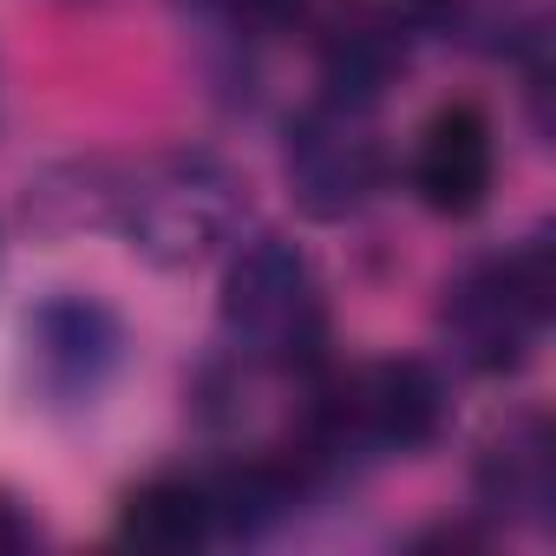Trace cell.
Instances as JSON below:
<instances>
[{"mask_svg":"<svg viewBox=\"0 0 556 556\" xmlns=\"http://www.w3.org/2000/svg\"><path fill=\"white\" fill-rule=\"evenodd\" d=\"M229 328L242 341H255L262 354H308V341L321 334V308H315V289H308V268L289 255V249H249L229 275V302H223Z\"/></svg>","mask_w":556,"mask_h":556,"instance_id":"cell-1","label":"cell"},{"mask_svg":"<svg viewBox=\"0 0 556 556\" xmlns=\"http://www.w3.org/2000/svg\"><path fill=\"white\" fill-rule=\"evenodd\" d=\"M334 419L380 445H426L439 432V380L419 361H380L334 393Z\"/></svg>","mask_w":556,"mask_h":556,"instance_id":"cell-2","label":"cell"},{"mask_svg":"<svg viewBox=\"0 0 556 556\" xmlns=\"http://www.w3.org/2000/svg\"><path fill=\"white\" fill-rule=\"evenodd\" d=\"M413 184L445 216H465V210L484 203V190H491V125H484L478 105H445L426 125L419 157H413Z\"/></svg>","mask_w":556,"mask_h":556,"instance_id":"cell-3","label":"cell"},{"mask_svg":"<svg viewBox=\"0 0 556 556\" xmlns=\"http://www.w3.org/2000/svg\"><path fill=\"white\" fill-rule=\"evenodd\" d=\"M118 530L138 549L177 556V549H197L216 530V510H210V491L203 484H190V478H151L144 491L125 497V523Z\"/></svg>","mask_w":556,"mask_h":556,"instance_id":"cell-4","label":"cell"},{"mask_svg":"<svg viewBox=\"0 0 556 556\" xmlns=\"http://www.w3.org/2000/svg\"><path fill=\"white\" fill-rule=\"evenodd\" d=\"M295 170H302L315 210H348V203H361V190H367V177H374V157H367L361 138L341 131V138H308Z\"/></svg>","mask_w":556,"mask_h":556,"instance_id":"cell-5","label":"cell"},{"mask_svg":"<svg viewBox=\"0 0 556 556\" xmlns=\"http://www.w3.org/2000/svg\"><path fill=\"white\" fill-rule=\"evenodd\" d=\"M34 543V530H27V517L8 504V497H0V556H21Z\"/></svg>","mask_w":556,"mask_h":556,"instance_id":"cell-6","label":"cell"},{"mask_svg":"<svg viewBox=\"0 0 556 556\" xmlns=\"http://www.w3.org/2000/svg\"><path fill=\"white\" fill-rule=\"evenodd\" d=\"M223 8H236V14H249V21H275V14H289L295 0H223Z\"/></svg>","mask_w":556,"mask_h":556,"instance_id":"cell-7","label":"cell"}]
</instances>
